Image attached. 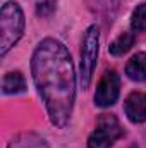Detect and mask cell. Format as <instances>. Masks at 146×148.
I'll list each match as a JSON object with an SVG mask.
<instances>
[{
	"label": "cell",
	"instance_id": "obj_1",
	"mask_svg": "<svg viewBox=\"0 0 146 148\" xmlns=\"http://www.w3.org/2000/svg\"><path fill=\"white\" fill-rule=\"evenodd\" d=\"M31 74L52 124L65 127L76 98V73L71 53L59 40L45 38L33 53Z\"/></svg>",
	"mask_w": 146,
	"mask_h": 148
},
{
	"label": "cell",
	"instance_id": "obj_2",
	"mask_svg": "<svg viewBox=\"0 0 146 148\" xmlns=\"http://www.w3.org/2000/svg\"><path fill=\"white\" fill-rule=\"evenodd\" d=\"M24 33V14L17 2H7L0 12V53L5 55Z\"/></svg>",
	"mask_w": 146,
	"mask_h": 148
},
{
	"label": "cell",
	"instance_id": "obj_3",
	"mask_svg": "<svg viewBox=\"0 0 146 148\" xmlns=\"http://www.w3.org/2000/svg\"><path fill=\"white\" fill-rule=\"evenodd\" d=\"M98 43H100L98 26H89L84 31L83 43H81V84L83 88H88L91 83L96 59H98Z\"/></svg>",
	"mask_w": 146,
	"mask_h": 148
},
{
	"label": "cell",
	"instance_id": "obj_4",
	"mask_svg": "<svg viewBox=\"0 0 146 148\" xmlns=\"http://www.w3.org/2000/svg\"><path fill=\"white\" fill-rule=\"evenodd\" d=\"M122 134L124 129L117 117L112 114H102L95 131L88 138V148H110Z\"/></svg>",
	"mask_w": 146,
	"mask_h": 148
},
{
	"label": "cell",
	"instance_id": "obj_5",
	"mask_svg": "<svg viewBox=\"0 0 146 148\" xmlns=\"http://www.w3.org/2000/svg\"><path fill=\"white\" fill-rule=\"evenodd\" d=\"M119 90H120V79L115 71H107L102 76L96 91H95V105L96 107H110L117 102L119 98Z\"/></svg>",
	"mask_w": 146,
	"mask_h": 148
},
{
	"label": "cell",
	"instance_id": "obj_6",
	"mask_svg": "<svg viewBox=\"0 0 146 148\" xmlns=\"http://www.w3.org/2000/svg\"><path fill=\"white\" fill-rule=\"evenodd\" d=\"M124 110L131 122H136V124L146 122V93H139V91L131 93L126 98Z\"/></svg>",
	"mask_w": 146,
	"mask_h": 148
},
{
	"label": "cell",
	"instance_id": "obj_7",
	"mask_svg": "<svg viewBox=\"0 0 146 148\" xmlns=\"http://www.w3.org/2000/svg\"><path fill=\"white\" fill-rule=\"evenodd\" d=\"M126 74L129 79L132 81H146V53L145 52H138L136 55H132L126 66Z\"/></svg>",
	"mask_w": 146,
	"mask_h": 148
},
{
	"label": "cell",
	"instance_id": "obj_8",
	"mask_svg": "<svg viewBox=\"0 0 146 148\" xmlns=\"http://www.w3.org/2000/svg\"><path fill=\"white\" fill-rule=\"evenodd\" d=\"M7 148H48V143L36 133H21L10 140Z\"/></svg>",
	"mask_w": 146,
	"mask_h": 148
},
{
	"label": "cell",
	"instance_id": "obj_9",
	"mask_svg": "<svg viewBox=\"0 0 146 148\" xmlns=\"http://www.w3.org/2000/svg\"><path fill=\"white\" fill-rule=\"evenodd\" d=\"M2 90L5 95H16L23 93L26 90V81L21 73H7L2 81Z\"/></svg>",
	"mask_w": 146,
	"mask_h": 148
},
{
	"label": "cell",
	"instance_id": "obj_10",
	"mask_svg": "<svg viewBox=\"0 0 146 148\" xmlns=\"http://www.w3.org/2000/svg\"><path fill=\"white\" fill-rule=\"evenodd\" d=\"M134 45V35L132 33H122L119 38H115L112 43H110L108 50L112 55L119 57V55H124L126 52H129V48Z\"/></svg>",
	"mask_w": 146,
	"mask_h": 148
},
{
	"label": "cell",
	"instance_id": "obj_11",
	"mask_svg": "<svg viewBox=\"0 0 146 148\" xmlns=\"http://www.w3.org/2000/svg\"><path fill=\"white\" fill-rule=\"evenodd\" d=\"M131 26L134 31H146V3H141L134 9L131 17Z\"/></svg>",
	"mask_w": 146,
	"mask_h": 148
},
{
	"label": "cell",
	"instance_id": "obj_12",
	"mask_svg": "<svg viewBox=\"0 0 146 148\" xmlns=\"http://www.w3.org/2000/svg\"><path fill=\"white\" fill-rule=\"evenodd\" d=\"M53 10H55V0H43L36 7V14L41 17H48Z\"/></svg>",
	"mask_w": 146,
	"mask_h": 148
}]
</instances>
